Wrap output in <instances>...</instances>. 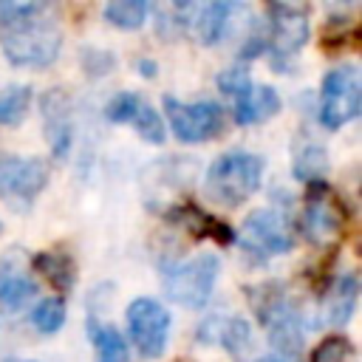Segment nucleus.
Segmentation results:
<instances>
[{
    "label": "nucleus",
    "instance_id": "28",
    "mask_svg": "<svg viewBox=\"0 0 362 362\" xmlns=\"http://www.w3.org/2000/svg\"><path fill=\"white\" fill-rule=\"evenodd\" d=\"M252 85L255 82H252V74H249L246 65H232V68H223L218 74V90L226 93V96H232V99L243 96Z\"/></svg>",
    "mask_w": 362,
    "mask_h": 362
},
{
    "label": "nucleus",
    "instance_id": "1",
    "mask_svg": "<svg viewBox=\"0 0 362 362\" xmlns=\"http://www.w3.org/2000/svg\"><path fill=\"white\" fill-rule=\"evenodd\" d=\"M0 48L17 68H48L62 48V31L45 3H0Z\"/></svg>",
    "mask_w": 362,
    "mask_h": 362
},
{
    "label": "nucleus",
    "instance_id": "6",
    "mask_svg": "<svg viewBox=\"0 0 362 362\" xmlns=\"http://www.w3.org/2000/svg\"><path fill=\"white\" fill-rule=\"evenodd\" d=\"M362 107V74L356 65L345 62L331 68L320 85V124L325 130H339L359 116Z\"/></svg>",
    "mask_w": 362,
    "mask_h": 362
},
{
    "label": "nucleus",
    "instance_id": "18",
    "mask_svg": "<svg viewBox=\"0 0 362 362\" xmlns=\"http://www.w3.org/2000/svg\"><path fill=\"white\" fill-rule=\"evenodd\" d=\"M31 266L59 294H68L76 283V263L68 252H40V255L31 257Z\"/></svg>",
    "mask_w": 362,
    "mask_h": 362
},
{
    "label": "nucleus",
    "instance_id": "26",
    "mask_svg": "<svg viewBox=\"0 0 362 362\" xmlns=\"http://www.w3.org/2000/svg\"><path fill=\"white\" fill-rule=\"evenodd\" d=\"M141 96L139 93H133V90H122V93H116L107 105H105V116H107V122H116V124H130L133 122V116H136V110L141 107Z\"/></svg>",
    "mask_w": 362,
    "mask_h": 362
},
{
    "label": "nucleus",
    "instance_id": "2",
    "mask_svg": "<svg viewBox=\"0 0 362 362\" xmlns=\"http://www.w3.org/2000/svg\"><path fill=\"white\" fill-rule=\"evenodd\" d=\"M246 300L257 317V322L269 334V345L274 354L297 359L305 342V320L303 311L291 303V294L286 283L280 280H266L252 288H246Z\"/></svg>",
    "mask_w": 362,
    "mask_h": 362
},
{
    "label": "nucleus",
    "instance_id": "25",
    "mask_svg": "<svg viewBox=\"0 0 362 362\" xmlns=\"http://www.w3.org/2000/svg\"><path fill=\"white\" fill-rule=\"evenodd\" d=\"M130 124H133L136 133H139L144 141H150V144H161V141L167 139V124H164L161 113H158L156 107H150L147 102H141V107L136 110V116H133Z\"/></svg>",
    "mask_w": 362,
    "mask_h": 362
},
{
    "label": "nucleus",
    "instance_id": "9",
    "mask_svg": "<svg viewBox=\"0 0 362 362\" xmlns=\"http://www.w3.org/2000/svg\"><path fill=\"white\" fill-rule=\"evenodd\" d=\"M300 232L311 246H331L342 232V201L328 181L308 184L305 206L300 215Z\"/></svg>",
    "mask_w": 362,
    "mask_h": 362
},
{
    "label": "nucleus",
    "instance_id": "4",
    "mask_svg": "<svg viewBox=\"0 0 362 362\" xmlns=\"http://www.w3.org/2000/svg\"><path fill=\"white\" fill-rule=\"evenodd\" d=\"M218 272H221V260L209 252L184 260V263H170L161 272V286L164 294L181 305V308H204L212 297V288L218 283Z\"/></svg>",
    "mask_w": 362,
    "mask_h": 362
},
{
    "label": "nucleus",
    "instance_id": "23",
    "mask_svg": "<svg viewBox=\"0 0 362 362\" xmlns=\"http://www.w3.org/2000/svg\"><path fill=\"white\" fill-rule=\"evenodd\" d=\"M31 107V88L28 85H8L0 93V124L14 127L25 119Z\"/></svg>",
    "mask_w": 362,
    "mask_h": 362
},
{
    "label": "nucleus",
    "instance_id": "10",
    "mask_svg": "<svg viewBox=\"0 0 362 362\" xmlns=\"http://www.w3.org/2000/svg\"><path fill=\"white\" fill-rule=\"evenodd\" d=\"M127 334L144 359H158L170 339V311L153 297H136L127 305Z\"/></svg>",
    "mask_w": 362,
    "mask_h": 362
},
{
    "label": "nucleus",
    "instance_id": "16",
    "mask_svg": "<svg viewBox=\"0 0 362 362\" xmlns=\"http://www.w3.org/2000/svg\"><path fill=\"white\" fill-rule=\"evenodd\" d=\"M356 300H359V280H356V274L354 272L339 274L328 286V291L322 297V317H325V322L337 325V328L345 325L354 317V311H356Z\"/></svg>",
    "mask_w": 362,
    "mask_h": 362
},
{
    "label": "nucleus",
    "instance_id": "32",
    "mask_svg": "<svg viewBox=\"0 0 362 362\" xmlns=\"http://www.w3.org/2000/svg\"><path fill=\"white\" fill-rule=\"evenodd\" d=\"M3 362H20V359H3Z\"/></svg>",
    "mask_w": 362,
    "mask_h": 362
},
{
    "label": "nucleus",
    "instance_id": "20",
    "mask_svg": "<svg viewBox=\"0 0 362 362\" xmlns=\"http://www.w3.org/2000/svg\"><path fill=\"white\" fill-rule=\"evenodd\" d=\"M85 328H88V337H90L93 351H96V362H130L127 342L122 339V334L113 325H107L96 314H90Z\"/></svg>",
    "mask_w": 362,
    "mask_h": 362
},
{
    "label": "nucleus",
    "instance_id": "12",
    "mask_svg": "<svg viewBox=\"0 0 362 362\" xmlns=\"http://www.w3.org/2000/svg\"><path fill=\"white\" fill-rule=\"evenodd\" d=\"M48 184V167L42 158H20L3 156L0 158V198L8 201L14 209H28L34 198Z\"/></svg>",
    "mask_w": 362,
    "mask_h": 362
},
{
    "label": "nucleus",
    "instance_id": "7",
    "mask_svg": "<svg viewBox=\"0 0 362 362\" xmlns=\"http://www.w3.org/2000/svg\"><path fill=\"white\" fill-rule=\"evenodd\" d=\"M164 116L173 136L184 144H201L221 136L226 124V110L218 102H181L175 96H164Z\"/></svg>",
    "mask_w": 362,
    "mask_h": 362
},
{
    "label": "nucleus",
    "instance_id": "31",
    "mask_svg": "<svg viewBox=\"0 0 362 362\" xmlns=\"http://www.w3.org/2000/svg\"><path fill=\"white\" fill-rule=\"evenodd\" d=\"M257 362H297V359H288V356H280V354H272V356H263Z\"/></svg>",
    "mask_w": 362,
    "mask_h": 362
},
{
    "label": "nucleus",
    "instance_id": "30",
    "mask_svg": "<svg viewBox=\"0 0 362 362\" xmlns=\"http://www.w3.org/2000/svg\"><path fill=\"white\" fill-rule=\"evenodd\" d=\"M136 68H139L141 76H156V62H153V59H139Z\"/></svg>",
    "mask_w": 362,
    "mask_h": 362
},
{
    "label": "nucleus",
    "instance_id": "3",
    "mask_svg": "<svg viewBox=\"0 0 362 362\" xmlns=\"http://www.w3.org/2000/svg\"><path fill=\"white\" fill-rule=\"evenodd\" d=\"M263 158L246 150H229L218 156L204 178L206 195L223 206H240L246 204L263 181Z\"/></svg>",
    "mask_w": 362,
    "mask_h": 362
},
{
    "label": "nucleus",
    "instance_id": "29",
    "mask_svg": "<svg viewBox=\"0 0 362 362\" xmlns=\"http://www.w3.org/2000/svg\"><path fill=\"white\" fill-rule=\"evenodd\" d=\"M113 54H107V51H102V48H82V65H85V71L88 74H93V76H102V74H107L110 68H113Z\"/></svg>",
    "mask_w": 362,
    "mask_h": 362
},
{
    "label": "nucleus",
    "instance_id": "21",
    "mask_svg": "<svg viewBox=\"0 0 362 362\" xmlns=\"http://www.w3.org/2000/svg\"><path fill=\"white\" fill-rule=\"evenodd\" d=\"M325 173H328V153L322 144H303L291 161V175L297 181H305V184H314V181H325Z\"/></svg>",
    "mask_w": 362,
    "mask_h": 362
},
{
    "label": "nucleus",
    "instance_id": "27",
    "mask_svg": "<svg viewBox=\"0 0 362 362\" xmlns=\"http://www.w3.org/2000/svg\"><path fill=\"white\" fill-rule=\"evenodd\" d=\"M351 356H354L351 339L342 337V334H331V337H325V339L314 348L311 362H348Z\"/></svg>",
    "mask_w": 362,
    "mask_h": 362
},
{
    "label": "nucleus",
    "instance_id": "8",
    "mask_svg": "<svg viewBox=\"0 0 362 362\" xmlns=\"http://www.w3.org/2000/svg\"><path fill=\"white\" fill-rule=\"evenodd\" d=\"M246 6L240 3H181L173 8V25L178 31H189L201 45H218L223 37H229L235 25V14H240Z\"/></svg>",
    "mask_w": 362,
    "mask_h": 362
},
{
    "label": "nucleus",
    "instance_id": "15",
    "mask_svg": "<svg viewBox=\"0 0 362 362\" xmlns=\"http://www.w3.org/2000/svg\"><path fill=\"white\" fill-rule=\"evenodd\" d=\"M164 218L173 223V226H181L184 232H189L192 238L198 240H212L218 246H226L235 240V232L229 229V223H223L221 218L209 215L206 209H201L198 204L192 201H184V204H173Z\"/></svg>",
    "mask_w": 362,
    "mask_h": 362
},
{
    "label": "nucleus",
    "instance_id": "22",
    "mask_svg": "<svg viewBox=\"0 0 362 362\" xmlns=\"http://www.w3.org/2000/svg\"><path fill=\"white\" fill-rule=\"evenodd\" d=\"M105 20L122 31H136L144 25L147 14H150V6L144 0H113L102 8Z\"/></svg>",
    "mask_w": 362,
    "mask_h": 362
},
{
    "label": "nucleus",
    "instance_id": "11",
    "mask_svg": "<svg viewBox=\"0 0 362 362\" xmlns=\"http://www.w3.org/2000/svg\"><path fill=\"white\" fill-rule=\"evenodd\" d=\"M240 246L252 260L263 263L274 255H286L294 246V232L277 209H255L243 221Z\"/></svg>",
    "mask_w": 362,
    "mask_h": 362
},
{
    "label": "nucleus",
    "instance_id": "17",
    "mask_svg": "<svg viewBox=\"0 0 362 362\" xmlns=\"http://www.w3.org/2000/svg\"><path fill=\"white\" fill-rule=\"evenodd\" d=\"M283 107V99L269 85H252L243 96L235 99V122L238 124H260L272 116H277Z\"/></svg>",
    "mask_w": 362,
    "mask_h": 362
},
{
    "label": "nucleus",
    "instance_id": "24",
    "mask_svg": "<svg viewBox=\"0 0 362 362\" xmlns=\"http://www.w3.org/2000/svg\"><path fill=\"white\" fill-rule=\"evenodd\" d=\"M31 325L40 334H57L65 325V303L62 297H45L31 311Z\"/></svg>",
    "mask_w": 362,
    "mask_h": 362
},
{
    "label": "nucleus",
    "instance_id": "19",
    "mask_svg": "<svg viewBox=\"0 0 362 362\" xmlns=\"http://www.w3.org/2000/svg\"><path fill=\"white\" fill-rule=\"evenodd\" d=\"M37 294V283L14 263H0V308L20 311Z\"/></svg>",
    "mask_w": 362,
    "mask_h": 362
},
{
    "label": "nucleus",
    "instance_id": "13",
    "mask_svg": "<svg viewBox=\"0 0 362 362\" xmlns=\"http://www.w3.org/2000/svg\"><path fill=\"white\" fill-rule=\"evenodd\" d=\"M42 130L54 158H65L74 144V119H71V99L62 88H51L42 96Z\"/></svg>",
    "mask_w": 362,
    "mask_h": 362
},
{
    "label": "nucleus",
    "instance_id": "14",
    "mask_svg": "<svg viewBox=\"0 0 362 362\" xmlns=\"http://www.w3.org/2000/svg\"><path fill=\"white\" fill-rule=\"evenodd\" d=\"M198 342L201 345L204 342L206 345L218 342V345H223L229 351L232 359L246 362L249 354H252V328H249V322L243 317H235V314H229V317L212 314V317H206L198 325Z\"/></svg>",
    "mask_w": 362,
    "mask_h": 362
},
{
    "label": "nucleus",
    "instance_id": "5",
    "mask_svg": "<svg viewBox=\"0 0 362 362\" xmlns=\"http://www.w3.org/2000/svg\"><path fill=\"white\" fill-rule=\"evenodd\" d=\"M308 8L294 3L266 6V51L272 68L280 74L291 71L294 54L308 42Z\"/></svg>",
    "mask_w": 362,
    "mask_h": 362
}]
</instances>
